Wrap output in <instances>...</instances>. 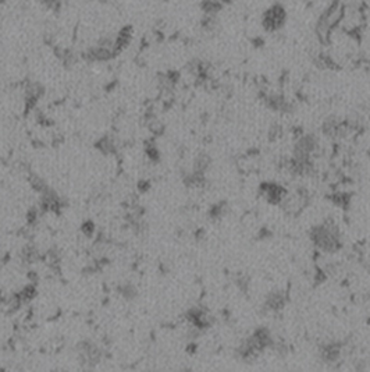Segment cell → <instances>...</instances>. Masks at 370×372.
<instances>
[{
    "label": "cell",
    "instance_id": "16",
    "mask_svg": "<svg viewBox=\"0 0 370 372\" xmlns=\"http://www.w3.org/2000/svg\"><path fill=\"white\" fill-rule=\"evenodd\" d=\"M31 186H32V188L35 190V191L38 192H41V194H43V192L46 191V190H49L48 186H46V183L41 179V177H38V176H31Z\"/></svg>",
    "mask_w": 370,
    "mask_h": 372
},
{
    "label": "cell",
    "instance_id": "1",
    "mask_svg": "<svg viewBox=\"0 0 370 372\" xmlns=\"http://www.w3.org/2000/svg\"><path fill=\"white\" fill-rule=\"evenodd\" d=\"M309 237L315 247L324 252L338 251L342 246L338 229L330 222L313 226L309 232Z\"/></svg>",
    "mask_w": 370,
    "mask_h": 372
},
{
    "label": "cell",
    "instance_id": "13",
    "mask_svg": "<svg viewBox=\"0 0 370 372\" xmlns=\"http://www.w3.org/2000/svg\"><path fill=\"white\" fill-rule=\"evenodd\" d=\"M226 209H227V204H226V202L213 205L209 210V217L212 220H217V219H220V217L224 216Z\"/></svg>",
    "mask_w": 370,
    "mask_h": 372
},
{
    "label": "cell",
    "instance_id": "14",
    "mask_svg": "<svg viewBox=\"0 0 370 372\" xmlns=\"http://www.w3.org/2000/svg\"><path fill=\"white\" fill-rule=\"evenodd\" d=\"M145 154L146 156L149 158L152 162H157L159 159H160V154H159V151H157V146L153 141H148L146 144H145Z\"/></svg>",
    "mask_w": 370,
    "mask_h": 372
},
{
    "label": "cell",
    "instance_id": "17",
    "mask_svg": "<svg viewBox=\"0 0 370 372\" xmlns=\"http://www.w3.org/2000/svg\"><path fill=\"white\" fill-rule=\"evenodd\" d=\"M119 290L120 293H121V295H123L124 299H127V300H132V299L137 297V290H135V287H134L132 284H123Z\"/></svg>",
    "mask_w": 370,
    "mask_h": 372
},
{
    "label": "cell",
    "instance_id": "20",
    "mask_svg": "<svg viewBox=\"0 0 370 372\" xmlns=\"http://www.w3.org/2000/svg\"><path fill=\"white\" fill-rule=\"evenodd\" d=\"M38 220V210L36 209H30L28 213H27V222L30 226H34Z\"/></svg>",
    "mask_w": 370,
    "mask_h": 372
},
{
    "label": "cell",
    "instance_id": "9",
    "mask_svg": "<svg viewBox=\"0 0 370 372\" xmlns=\"http://www.w3.org/2000/svg\"><path fill=\"white\" fill-rule=\"evenodd\" d=\"M266 103L270 109H273L275 112H280V113H288L291 112V105L287 102L286 99L280 95H270L266 99Z\"/></svg>",
    "mask_w": 370,
    "mask_h": 372
},
{
    "label": "cell",
    "instance_id": "7",
    "mask_svg": "<svg viewBox=\"0 0 370 372\" xmlns=\"http://www.w3.org/2000/svg\"><path fill=\"white\" fill-rule=\"evenodd\" d=\"M341 351H342V344L341 343L330 342L323 344L319 353H320V358L324 361L326 364H334L340 360Z\"/></svg>",
    "mask_w": 370,
    "mask_h": 372
},
{
    "label": "cell",
    "instance_id": "2",
    "mask_svg": "<svg viewBox=\"0 0 370 372\" xmlns=\"http://www.w3.org/2000/svg\"><path fill=\"white\" fill-rule=\"evenodd\" d=\"M319 150V139L313 134H302L294 144V158L311 159L312 155Z\"/></svg>",
    "mask_w": 370,
    "mask_h": 372
},
{
    "label": "cell",
    "instance_id": "12",
    "mask_svg": "<svg viewBox=\"0 0 370 372\" xmlns=\"http://www.w3.org/2000/svg\"><path fill=\"white\" fill-rule=\"evenodd\" d=\"M21 257H23L24 262H27V264H34V262H36L38 259L41 258V255H39L38 250L32 246L25 247L24 250H23V252H21Z\"/></svg>",
    "mask_w": 370,
    "mask_h": 372
},
{
    "label": "cell",
    "instance_id": "6",
    "mask_svg": "<svg viewBox=\"0 0 370 372\" xmlns=\"http://www.w3.org/2000/svg\"><path fill=\"white\" fill-rule=\"evenodd\" d=\"M340 13L341 12L340 9H338V5H334L333 7H330L327 12L324 13V16L320 18L319 25H317L319 35H328V31L331 30V27L337 23Z\"/></svg>",
    "mask_w": 370,
    "mask_h": 372
},
{
    "label": "cell",
    "instance_id": "21",
    "mask_svg": "<svg viewBox=\"0 0 370 372\" xmlns=\"http://www.w3.org/2000/svg\"><path fill=\"white\" fill-rule=\"evenodd\" d=\"M150 188V184H149V181H146V180H141L139 183H138V190L141 192H146Z\"/></svg>",
    "mask_w": 370,
    "mask_h": 372
},
{
    "label": "cell",
    "instance_id": "8",
    "mask_svg": "<svg viewBox=\"0 0 370 372\" xmlns=\"http://www.w3.org/2000/svg\"><path fill=\"white\" fill-rule=\"evenodd\" d=\"M340 124L341 120H338L337 117H328V119L323 121L322 132L328 138H338Z\"/></svg>",
    "mask_w": 370,
    "mask_h": 372
},
{
    "label": "cell",
    "instance_id": "11",
    "mask_svg": "<svg viewBox=\"0 0 370 372\" xmlns=\"http://www.w3.org/2000/svg\"><path fill=\"white\" fill-rule=\"evenodd\" d=\"M18 297V300L21 301V304H25V303H30L34 297L36 295V288L35 286L31 283V284H28V286H25V287H23V290L21 291H18L17 294H16Z\"/></svg>",
    "mask_w": 370,
    "mask_h": 372
},
{
    "label": "cell",
    "instance_id": "19",
    "mask_svg": "<svg viewBox=\"0 0 370 372\" xmlns=\"http://www.w3.org/2000/svg\"><path fill=\"white\" fill-rule=\"evenodd\" d=\"M81 230H82V233L86 236V237H92L94 233H95V225L94 222H90V220H86V222L82 223V226H81Z\"/></svg>",
    "mask_w": 370,
    "mask_h": 372
},
{
    "label": "cell",
    "instance_id": "10",
    "mask_svg": "<svg viewBox=\"0 0 370 372\" xmlns=\"http://www.w3.org/2000/svg\"><path fill=\"white\" fill-rule=\"evenodd\" d=\"M210 165H212L210 156L206 155V154H201V155L197 156V159L194 162V172L205 174V172L210 168Z\"/></svg>",
    "mask_w": 370,
    "mask_h": 372
},
{
    "label": "cell",
    "instance_id": "18",
    "mask_svg": "<svg viewBox=\"0 0 370 372\" xmlns=\"http://www.w3.org/2000/svg\"><path fill=\"white\" fill-rule=\"evenodd\" d=\"M271 348H273L280 357H286V355L288 354V346H287L284 342H274L273 343V346H271Z\"/></svg>",
    "mask_w": 370,
    "mask_h": 372
},
{
    "label": "cell",
    "instance_id": "4",
    "mask_svg": "<svg viewBox=\"0 0 370 372\" xmlns=\"http://www.w3.org/2000/svg\"><path fill=\"white\" fill-rule=\"evenodd\" d=\"M260 195L273 205L283 204L287 198V190L275 183H263L260 186Z\"/></svg>",
    "mask_w": 370,
    "mask_h": 372
},
{
    "label": "cell",
    "instance_id": "15",
    "mask_svg": "<svg viewBox=\"0 0 370 372\" xmlns=\"http://www.w3.org/2000/svg\"><path fill=\"white\" fill-rule=\"evenodd\" d=\"M96 146L99 148V151L101 152H103V154H112V152H114V150H116V146H114L113 144V141L112 139L109 138V137H105V138H102L98 144H96Z\"/></svg>",
    "mask_w": 370,
    "mask_h": 372
},
{
    "label": "cell",
    "instance_id": "3",
    "mask_svg": "<svg viewBox=\"0 0 370 372\" xmlns=\"http://www.w3.org/2000/svg\"><path fill=\"white\" fill-rule=\"evenodd\" d=\"M286 23V10L280 5L267 9L262 18V24L266 31H277Z\"/></svg>",
    "mask_w": 370,
    "mask_h": 372
},
{
    "label": "cell",
    "instance_id": "5",
    "mask_svg": "<svg viewBox=\"0 0 370 372\" xmlns=\"http://www.w3.org/2000/svg\"><path fill=\"white\" fill-rule=\"evenodd\" d=\"M286 294L281 290H273L267 294L266 300L263 303V311L267 314H275L281 311L286 306Z\"/></svg>",
    "mask_w": 370,
    "mask_h": 372
},
{
    "label": "cell",
    "instance_id": "22",
    "mask_svg": "<svg viewBox=\"0 0 370 372\" xmlns=\"http://www.w3.org/2000/svg\"><path fill=\"white\" fill-rule=\"evenodd\" d=\"M2 2H6V0H0V3H2Z\"/></svg>",
    "mask_w": 370,
    "mask_h": 372
}]
</instances>
